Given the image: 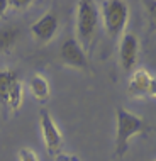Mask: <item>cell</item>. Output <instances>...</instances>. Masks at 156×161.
Returning <instances> with one entry per match:
<instances>
[{
    "instance_id": "6da1fadb",
    "label": "cell",
    "mask_w": 156,
    "mask_h": 161,
    "mask_svg": "<svg viewBox=\"0 0 156 161\" xmlns=\"http://www.w3.org/2000/svg\"><path fill=\"white\" fill-rule=\"evenodd\" d=\"M117 117V134H115V154L124 156L129 149V142L136 134L142 132L146 129L144 119L132 112L125 110L122 107H117L115 110Z\"/></svg>"
},
{
    "instance_id": "7a4b0ae2",
    "label": "cell",
    "mask_w": 156,
    "mask_h": 161,
    "mask_svg": "<svg viewBox=\"0 0 156 161\" xmlns=\"http://www.w3.org/2000/svg\"><path fill=\"white\" fill-rule=\"evenodd\" d=\"M97 25H98L97 3L92 2V0H80L76 14V29H78V37L85 46H88L92 42Z\"/></svg>"
},
{
    "instance_id": "3957f363",
    "label": "cell",
    "mask_w": 156,
    "mask_h": 161,
    "mask_svg": "<svg viewBox=\"0 0 156 161\" xmlns=\"http://www.w3.org/2000/svg\"><path fill=\"white\" fill-rule=\"evenodd\" d=\"M103 25L105 31L110 37L120 36L127 24V17H129V7L127 3L122 0H109L103 3Z\"/></svg>"
},
{
    "instance_id": "277c9868",
    "label": "cell",
    "mask_w": 156,
    "mask_h": 161,
    "mask_svg": "<svg viewBox=\"0 0 156 161\" xmlns=\"http://www.w3.org/2000/svg\"><path fill=\"white\" fill-rule=\"evenodd\" d=\"M39 125H41L42 141H44V144H46L47 153H49V154H59V151H61V144H63V137H61V132H59L58 125L54 124L53 117L47 114L46 110L41 112Z\"/></svg>"
},
{
    "instance_id": "5b68a950",
    "label": "cell",
    "mask_w": 156,
    "mask_h": 161,
    "mask_svg": "<svg viewBox=\"0 0 156 161\" xmlns=\"http://www.w3.org/2000/svg\"><path fill=\"white\" fill-rule=\"evenodd\" d=\"M61 59L73 68L85 69L88 66L83 47H81L80 41H76L75 37H68L61 44Z\"/></svg>"
},
{
    "instance_id": "8992f818",
    "label": "cell",
    "mask_w": 156,
    "mask_h": 161,
    "mask_svg": "<svg viewBox=\"0 0 156 161\" xmlns=\"http://www.w3.org/2000/svg\"><path fill=\"white\" fill-rule=\"evenodd\" d=\"M56 31H58V17L53 12H47V14L41 15L31 27L32 36L41 42H49L54 37Z\"/></svg>"
},
{
    "instance_id": "52a82bcc",
    "label": "cell",
    "mask_w": 156,
    "mask_h": 161,
    "mask_svg": "<svg viewBox=\"0 0 156 161\" xmlns=\"http://www.w3.org/2000/svg\"><path fill=\"white\" fill-rule=\"evenodd\" d=\"M137 51H139V44L134 34H125L120 41L119 46V58H120V64L125 71H131L136 66L137 61Z\"/></svg>"
},
{
    "instance_id": "ba28073f",
    "label": "cell",
    "mask_w": 156,
    "mask_h": 161,
    "mask_svg": "<svg viewBox=\"0 0 156 161\" xmlns=\"http://www.w3.org/2000/svg\"><path fill=\"white\" fill-rule=\"evenodd\" d=\"M153 76L146 69H136L129 81V90L134 95H149V86Z\"/></svg>"
},
{
    "instance_id": "9c48e42d",
    "label": "cell",
    "mask_w": 156,
    "mask_h": 161,
    "mask_svg": "<svg viewBox=\"0 0 156 161\" xmlns=\"http://www.w3.org/2000/svg\"><path fill=\"white\" fill-rule=\"evenodd\" d=\"M29 88L39 102H46L49 98V83L42 75H34L29 81Z\"/></svg>"
},
{
    "instance_id": "30bf717a",
    "label": "cell",
    "mask_w": 156,
    "mask_h": 161,
    "mask_svg": "<svg viewBox=\"0 0 156 161\" xmlns=\"http://www.w3.org/2000/svg\"><path fill=\"white\" fill-rule=\"evenodd\" d=\"M17 73L12 71V69H3L0 71V105L7 107L8 105V90H10L12 81L15 80Z\"/></svg>"
},
{
    "instance_id": "8fae6325",
    "label": "cell",
    "mask_w": 156,
    "mask_h": 161,
    "mask_svg": "<svg viewBox=\"0 0 156 161\" xmlns=\"http://www.w3.org/2000/svg\"><path fill=\"white\" fill-rule=\"evenodd\" d=\"M19 37V29L15 25H3L0 27V53H5L14 46V42Z\"/></svg>"
},
{
    "instance_id": "7c38bea8",
    "label": "cell",
    "mask_w": 156,
    "mask_h": 161,
    "mask_svg": "<svg viewBox=\"0 0 156 161\" xmlns=\"http://www.w3.org/2000/svg\"><path fill=\"white\" fill-rule=\"evenodd\" d=\"M22 95H24V86L20 83L19 78H15L10 85V90H8V107L12 110H17L22 103Z\"/></svg>"
},
{
    "instance_id": "4fadbf2b",
    "label": "cell",
    "mask_w": 156,
    "mask_h": 161,
    "mask_svg": "<svg viewBox=\"0 0 156 161\" xmlns=\"http://www.w3.org/2000/svg\"><path fill=\"white\" fill-rule=\"evenodd\" d=\"M17 156H19V161H39L37 153L34 149H31V147H22Z\"/></svg>"
},
{
    "instance_id": "5bb4252c",
    "label": "cell",
    "mask_w": 156,
    "mask_h": 161,
    "mask_svg": "<svg viewBox=\"0 0 156 161\" xmlns=\"http://www.w3.org/2000/svg\"><path fill=\"white\" fill-rule=\"evenodd\" d=\"M144 7H146V12H148L151 24L156 27V0H148V2H144Z\"/></svg>"
},
{
    "instance_id": "9a60e30c",
    "label": "cell",
    "mask_w": 156,
    "mask_h": 161,
    "mask_svg": "<svg viewBox=\"0 0 156 161\" xmlns=\"http://www.w3.org/2000/svg\"><path fill=\"white\" fill-rule=\"evenodd\" d=\"M31 3L32 2H29V0H12V2H8V7H14L15 10H24V8H27Z\"/></svg>"
},
{
    "instance_id": "2e32d148",
    "label": "cell",
    "mask_w": 156,
    "mask_h": 161,
    "mask_svg": "<svg viewBox=\"0 0 156 161\" xmlns=\"http://www.w3.org/2000/svg\"><path fill=\"white\" fill-rule=\"evenodd\" d=\"M54 161H80V158L75 154H64V153H59L56 154V159Z\"/></svg>"
},
{
    "instance_id": "e0dca14e",
    "label": "cell",
    "mask_w": 156,
    "mask_h": 161,
    "mask_svg": "<svg viewBox=\"0 0 156 161\" xmlns=\"http://www.w3.org/2000/svg\"><path fill=\"white\" fill-rule=\"evenodd\" d=\"M7 8H8V2L7 0H0V17L7 12Z\"/></svg>"
},
{
    "instance_id": "ac0fdd59",
    "label": "cell",
    "mask_w": 156,
    "mask_h": 161,
    "mask_svg": "<svg viewBox=\"0 0 156 161\" xmlns=\"http://www.w3.org/2000/svg\"><path fill=\"white\" fill-rule=\"evenodd\" d=\"M149 95H153V97H156V78H153V80H151V86H149Z\"/></svg>"
}]
</instances>
